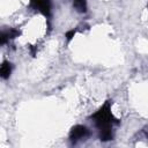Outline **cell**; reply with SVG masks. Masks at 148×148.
Here are the masks:
<instances>
[{
    "mask_svg": "<svg viewBox=\"0 0 148 148\" xmlns=\"http://www.w3.org/2000/svg\"><path fill=\"white\" fill-rule=\"evenodd\" d=\"M31 6L35 9H37L44 14H46L49 12V8H50L49 0H31Z\"/></svg>",
    "mask_w": 148,
    "mask_h": 148,
    "instance_id": "1",
    "label": "cell"
},
{
    "mask_svg": "<svg viewBox=\"0 0 148 148\" xmlns=\"http://www.w3.org/2000/svg\"><path fill=\"white\" fill-rule=\"evenodd\" d=\"M87 134H88V131H87L86 127H83V126H76V127L73 128V131H72L71 138H72V140L76 141V140H80V139L86 138Z\"/></svg>",
    "mask_w": 148,
    "mask_h": 148,
    "instance_id": "2",
    "label": "cell"
},
{
    "mask_svg": "<svg viewBox=\"0 0 148 148\" xmlns=\"http://www.w3.org/2000/svg\"><path fill=\"white\" fill-rule=\"evenodd\" d=\"M9 73H10V66L8 64L3 62L2 66H1V76L3 79H6L7 76H9Z\"/></svg>",
    "mask_w": 148,
    "mask_h": 148,
    "instance_id": "3",
    "label": "cell"
},
{
    "mask_svg": "<svg viewBox=\"0 0 148 148\" xmlns=\"http://www.w3.org/2000/svg\"><path fill=\"white\" fill-rule=\"evenodd\" d=\"M75 7L77 8V10L80 12H84L86 10V5H84V0H75Z\"/></svg>",
    "mask_w": 148,
    "mask_h": 148,
    "instance_id": "4",
    "label": "cell"
}]
</instances>
